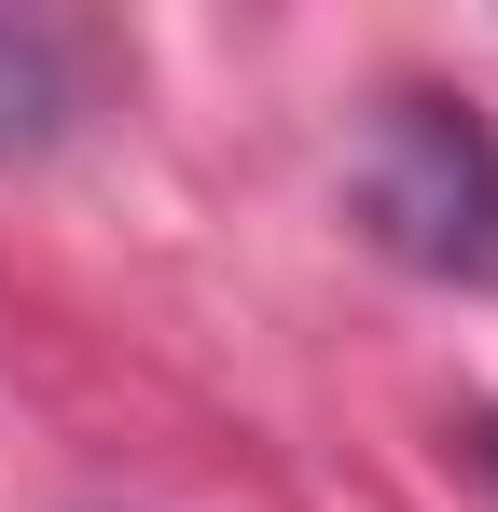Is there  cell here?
Wrapping results in <instances>:
<instances>
[{
    "mask_svg": "<svg viewBox=\"0 0 498 512\" xmlns=\"http://www.w3.org/2000/svg\"><path fill=\"white\" fill-rule=\"evenodd\" d=\"M360 222L415 277L498 291V139H485V111L402 84L374 111V139H360Z\"/></svg>",
    "mask_w": 498,
    "mask_h": 512,
    "instance_id": "1",
    "label": "cell"
},
{
    "mask_svg": "<svg viewBox=\"0 0 498 512\" xmlns=\"http://www.w3.org/2000/svg\"><path fill=\"white\" fill-rule=\"evenodd\" d=\"M485 471H498V416H485Z\"/></svg>",
    "mask_w": 498,
    "mask_h": 512,
    "instance_id": "2",
    "label": "cell"
}]
</instances>
